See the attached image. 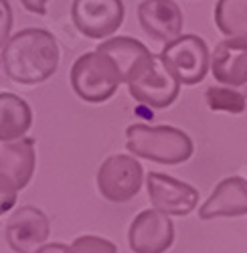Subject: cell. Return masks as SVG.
Listing matches in <instances>:
<instances>
[{
	"instance_id": "cell-11",
	"label": "cell",
	"mask_w": 247,
	"mask_h": 253,
	"mask_svg": "<svg viewBox=\"0 0 247 253\" xmlns=\"http://www.w3.org/2000/svg\"><path fill=\"white\" fill-rule=\"evenodd\" d=\"M138 20L148 37L170 43L182 33L184 16L174 0H144L138 6Z\"/></svg>"
},
{
	"instance_id": "cell-13",
	"label": "cell",
	"mask_w": 247,
	"mask_h": 253,
	"mask_svg": "<svg viewBox=\"0 0 247 253\" xmlns=\"http://www.w3.org/2000/svg\"><path fill=\"white\" fill-rule=\"evenodd\" d=\"M243 215H247V180L241 176H229L221 180L199 211V217L203 221Z\"/></svg>"
},
{
	"instance_id": "cell-24",
	"label": "cell",
	"mask_w": 247,
	"mask_h": 253,
	"mask_svg": "<svg viewBox=\"0 0 247 253\" xmlns=\"http://www.w3.org/2000/svg\"><path fill=\"white\" fill-rule=\"evenodd\" d=\"M243 93H245V97H247V85H245V87H243Z\"/></svg>"
},
{
	"instance_id": "cell-4",
	"label": "cell",
	"mask_w": 247,
	"mask_h": 253,
	"mask_svg": "<svg viewBox=\"0 0 247 253\" xmlns=\"http://www.w3.org/2000/svg\"><path fill=\"white\" fill-rule=\"evenodd\" d=\"M144 168L130 154H112L97 170V191L106 201L128 203L142 188Z\"/></svg>"
},
{
	"instance_id": "cell-15",
	"label": "cell",
	"mask_w": 247,
	"mask_h": 253,
	"mask_svg": "<svg viewBox=\"0 0 247 253\" xmlns=\"http://www.w3.org/2000/svg\"><path fill=\"white\" fill-rule=\"evenodd\" d=\"M97 51L110 55L118 63L120 73H122V83H130L132 79H136L150 65V61L154 57L146 45L132 37L108 39L97 47Z\"/></svg>"
},
{
	"instance_id": "cell-20",
	"label": "cell",
	"mask_w": 247,
	"mask_h": 253,
	"mask_svg": "<svg viewBox=\"0 0 247 253\" xmlns=\"http://www.w3.org/2000/svg\"><path fill=\"white\" fill-rule=\"evenodd\" d=\"M16 197H18V188L16 184L0 172V215L8 213V211L16 205Z\"/></svg>"
},
{
	"instance_id": "cell-1",
	"label": "cell",
	"mask_w": 247,
	"mask_h": 253,
	"mask_svg": "<svg viewBox=\"0 0 247 253\" xmlns=\"http://www.w3.org/2000/svg\"><path fill=\"white\" fill-rule=\"evenodd\" d=\"M59 45L53 33L45 29H25L8 39L2 47L4 73L23 85L43 83L59 67Z\"/></svg>"
},
{
	"instance_id": "cell-8",
	"label": "cell",
	"mask_w": 247,
	"mask_h": 253,
	"mask_svg": "<svg viewBox=\"0 0 247 253\" xmlns=\"http://www.w3.org/2000/svg\"><path fill=\"white\" fill-rule=\"evenodd\" d=\"M130 249L134 253H164L174 241V225L170 215L158 209H146L132 221L128 231Z\"/></svg>"
},
{
	"instance_id": "cell-3",
	"label": "cell",
	"mask_w": 247,
	"mask_h": 253,
	"mask_svg": "<svg viewBox=\"0 0 247 253\" xmlns=\"http://www.w3.org/2000/svg\"><path fill=\"white\" fill-rule=\"evenodd\" d=\"M71 87L87 103H104L120 87L122 73L118 63L101 51L81 55L71 67Z\"/></svg>"
},
{
	"instance_id": "cell-18",
	"label": "cell",
	"mask_w": 247,
	"mask_h": 253,
	"mask_svg": "<svg viewBox=\"0 0 247 253\" xmlns=\"http://www.w3.org/2000/svg\"><path fill=\"white\" fill-rule=\"evenodd\" d=\"M205 101L213 112H229V114H241L247 105L245 93H239L235 87H209L205 93Z\"/></svg>"
},
{
	"instance_id": "cell-2",
	"label": "cell",
	"mask_w": 247,
	"mask_h": 253,
	"mask_svg": "<svg viewBox=\"0 0 247 253\" xmlns=\"http://www.w3.org/2000/svg\"><path fill=\"white\" fill-rule=\"evenodd\" d=\"M126 148L144 160L160 164H182L193 156L195 144L187 132L172 128V126L132 124L126 130Z\"/></svg>"
},
{
	"instance_id": "cell-22",
	"label": "cell",
	"mask_w": 247,
	"mask_h": 253,
	"mask_svg": "<svg viewBox=\"0 0 247 253\" xmlns=\"http://www.w3.org/2000/svg\"><path fill=\"white\" fill-rule=\"evenodd\" d=\"M47 2L49 0H20V4H23L29 12L39 14V16L47 14Z\"/></svg>"
},
{
	"instance_id": "cell-19",
	"label": "cell",
	"mask_w": 247,
	"mask_h": 253,
	"mask_svg": "<svg viewBox=\"0 0 247 253\" xmlns=\"http://www.w3.org/2000/svg\"><path fill=\"white\" fill-rule=\"evenodd\" d=\"M71 253H118V247L97 235H83L71 243Z\"/></svg>"
},
{
	"instance_id": "cell-21",
	"label": "cell",
	"mask_w": 247,
	"mask_h": 253,
	"mask_svg": "<svg viewBox=\"0 0 247 253\" xmlns=\"http://www.w3.org/2000/svg\"><path fill=\"white\" fill-rule=\"evenodd\" d=\"M12 8L8 4V0H0V49H2L8 39H10V31H12Z\"/></svg>"
},
{
	"instance_id": "cell-9",
	"label": "cell",
	"mask_w": 247,
	"mask_h": 253,
	"mask_svg": "<svg viewBox=\"0 0 247 253\" xmlns=\"http://www.w3.org/2000/svg\"><path fill=\"white\" fill-rule=\"evenodd\" d=\"M148 197L152 207L170 217H184L193 213L199 205V191L195 186L180 182L168 174L150 172L146 176Z\"/></svg>"
},
{
	"instance_id": "cell-5",
	"label": "cell",
	"mask_w": 247,
	"mask_h": 253,
	"mask_svg": "<svg viewBox=\"0 0 247 253\" xmlns=\"http://www.w3.org/2000/svg\"><path fill=\"white\" fill-rule=\"evenodd\" d=\"M180 79L164 63V59L160 55H154L150 65L128 83V91L138 103L162 110L174 103L180 93Z\"/></svg>"
},
{
	"instance_id": "cell-14",
	"label": "cell",
	"mask_w": 247,
	"mask_h": 253,
	"mask_svg": "<svg viewBox=\"0 0 247 253\" xmlns=\"http://www.w3.org/2000/svg\"><path fill=\"white\" fill-rule=\"evenodd\" d=\"M37 152L33 138L0 140V172L6 174L18 191L27 188L35 174Z\"/></svg>"
},
{
	"instance_id": "cell-10",
	"label": "cell",
	"mask_w": 247,
	"mask_h": 253,
	"mask_svg": "<svg viewBox=\"0 0 247 253\" xmlns=\"http://www.w3.org/2000/svg\"><path fill=\"white\" fill-rule=\"evenodd\" d=\"M51 235L47 215L37 207H20L6 223V243L14 253H31Z\"/></svg>"
},
{
	"instance_id": "cell-6",
	"label": "cell",
	"mask_w": 247,
	"mask_h": 253,
	"mask_svg": "<svg viewBox=\"0 0 247 253\" xmlns=\"http://www.w3.org/2000/svg\"><path fill=\"white\" fill-rule=\"evenodd\" d=\"M164 63L174 71L184 85H197L207 77L211 65V53L207 43L197 35H180L160 51Z\"/></svg>"
},
{
	"instance_id": "cell-17",
	"label": "cell",
	"mask_w": 247,
	"mask_h": 253,
	"mask_svg": "<svg viewBox=\"0 0 247 253\" xmlns=\"http://www.w3.org/2000/svg\"><path fill=\"white\" fill-rule=\"evenodd\" d=\"M217 29L231 39H247V0H217Z\"/></svg>"
},
{
	"instance_id": "cell-16",
	"label": "cell",
	"mask_w": 247,
	"mask_h": 253,
	"mask_svg": "<svg viewBox=\"0 0 247 253\" xmlns=\"http://www.w3.org/2000/svg\"><path fill=\"white\" fill-rule=\"evenodd\" d=\"M31 105L16 93H0V140L25 138L31 130Z\"/></svg>"
},
{
	"instance_id": "cell-23",
	"label": "cell",
	"mask_w": 247,
	"mask_h": 253,
	"mask_svg": "<svg viewBox=\"0 0 247 253\" xmlns=\"http://www.w3.org/2000/svg\"><path fill=\"white\" fill-rule=\"evenodd\" d=\"M35 253H71V247L63 243H49V245H41Z\"/></svg>"
},
{
	"instance_id": "cell-12",
	"label": "cell",
	"mask_w": 247,
	"mask_h": 253,
	"mask_svg": "<svg viewBox=\"0 0 247 253\" xmlns=\"http://www.w3.org/2000/svg\"><path fill=\"white\" fill-rule=\"evenodd\" d=\"M211 73L227 87L247 85V39H223L211 55Z\"/></svg>"
},
{
	"instance_id": "cell-7",
	"label": "cell",
	"mask_w": 247,
	"mask_h": 253,
	"mask_svg": "<svg viewBox=\"0 0 247 253\" xmlns=\"http://www.w3.org/2000/svg\"><path fill=\"white\" fill-rule=\"evenodd\" d=\"M122 0H73L71 16L77 31L87 39H108L124 23Z\"/></svg>"
}]
</instances>
